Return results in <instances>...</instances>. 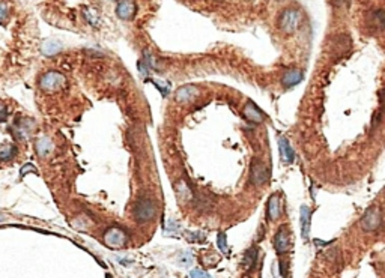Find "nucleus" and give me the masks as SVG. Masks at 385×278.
<instances>
[{
  "mask_svg": "<svg viewBox=\"0 0 385 278\" xmlns=\"http://www.w3.org/2000/svg\"><path fill=\"white\" fill-rule=\"evenodd\" d=\"M303 24V12L298 8H286L278 15V29L286 35H290Z\"/></svg>",
  "mask_w": 385,
  "mask_h": 278,
  "instance_id": "nucleus-1",
  "label": "nucleus"
},
{
  "mask_svg": "<svg viewBox=\"0 0 385 278\" xmlns=\"http://www.w3.org/2000/svg\"><path fill=\"white\" fill-rule=\"evenodd\" d=\"M156 203L154 202V199L149 197H142L135 200L134 206H133V215L138 222H146L151 221L155 215H156Z\"/></svg>",
  "mask_w": 385,
  "mask_h": 278,
  "instance_id": "nucleus-2",
  "label": "nucleus"
},
{
  "mask_svg": "<svg viewBox=\"0 0 385 278\" xmlns=\"http://www.w3.org/2000/svg\"><path fill=\"white\" fill-rule=\"evenodd\" d=\"M270 179V168L259 158H253L250 164V181L254 186H262L265 185Z\"/></svg>",
  "mask_w": 385,
  "mask_h": 278,
  "instance_id": "nucleus-3",
  "label": "nucleus"
},
{
  "mask_svg": "<svg viewBox=\"0 0 385 278\" xmlns=\"http://www.w3.org/2000/svg\"><path fill=\"white\" fill-rule=\"evenodd\" d=\"M65 84H66L65 75L58 71H48L39 80V88L44 92H56L62 89Z\"/></svg>",
  "mask_w": 385,
  "mask_h": 278,
  "instance_id": "nucleus-4",
  "label": "nucleus"
},
{
  "mask_svg": "<svg viewBox=\"0 0 385 278\" xmlns=\"http://www.w3.org/2000/svg\"><path fill=\"white\" fill-rule=\"evenodd\" d=\"M382 224V215H381V209L378 206H372L369 207L366 212L364 217L361 218V227L366 232H373L378 230Z\"/></svg>",
  "mask_w": 385,
  "mask_h": 278,
  "instance_id": "nucleus-5",
  "label": "nucleus"
},
{
  "mask_svg": "<svg viewBox=\"0 0 385 278\" xmlns=\"http://www.w3.org/2000/svg\"><path fill=\"white\" fill-rule=\"evenodd\" d=\"M127 241H128L127 233L119 227H112L104 233V242H106L109 247H113V248L124 247L127 244Z\"/></svg>",
  "mask_w": 385,
  "mask_h": 278,
  "instance_id": "nucleus-6",
  "label": "nucleus"
},
{
  "mask_svg": "<svg viewBox=\"0 0 385 278\" xmlns=\"http://www.w3.org/2000/svg\"><path fill=\"white\" fill-rule=\"evenodd\" d=\"M274 247L277 254H285L289 251L290 248V230L286 227V225H282L275 236H274Z\"/></svg>",
  "mask_w": 385,
  "mask_h": 278,
  "instance_id": "nucleus-7",
  "label": "nucleus"
},
{
  "mask_svg": "<svg viewBox=\"0 0 385 278\" xmlns=\"http://www.w3.org/2000/svg\"><path fill=\"white\" fill-rule=\"evenodd\" d=\"M116 15L117 19L128 21L135 15V3L134 0H119L116 6Z\"/></svg>",
  "mask_w": 385,
  "mask_h": 278,
  "instance_id": "nucleus-8",
  "label": "nucleus"
},
{
  "mask_svg": "<svg viewBox=\"0 0 385 278\" xmlns=\"http://www.w3.org/2000/svg\"><path fill=\"white\" fill-rule=\"evenodd\" d=\"M242 114L246 116L247 120H250V122L253 124H262L264 122V119H265V114L262 113L257 107H256V104L249 101L246 106H244L242 109Z\"/></svg>",
  "mask_w": 385,
  "mask_h": 278,
  "instance_id": "nucleus-9",
  "label": "nucleus"
},
{
  "mask_svg": "<svg viewBox=\"0 0 385 278\" xmlns=\"http://www.w3.org/2000/svg\"><path fill=\"white\" fill-rule=\"evenodd\" d=\"M278 149H280V158L285 164H292L295 160V152L286 137L278 138Z\"/></svg>",
  "mask_w": 385,
  "mask_h": 278,
  "instance_id": "nucleus-10",
  "label": "nucleus"
},
{
  "mask_svg": "<svg viewBox=\"0 0 385 278\" xmlns=\"http://www.w3.org/2000/svg\"><path fill=\"white\" fill-rule=\"evenodd\" d=\"M304 78V74L301 69H289V71L282 77V84H283V88L289 89V88H293V86H296L298 83H301Z\"/></svg>",
  "mask_w": 385,
  "mask_h": 278,
  "instance_id": "nucleus-11",
  "label": "nucleus"
},
{
  "mask_svg": "<svg viewBox=\"0 0 385 278\" xmlns=\"http://www.w3.org/2000/svg\"><path fill=\"white\" fill-rule=\"evenodd\" d=\"M197 95H199V91H197L196 86L185 84L174 92V99H176L178 102H187V101H191L192 98H196Z\"/></svg>",
  "mask_w": 385,
  "mask_h": 278,
  "instance_id": "nucleus-12",
  "label": "nucleus"
},
{
  "mask_svg": "<svg viewBox=\"0 0 385 278\" xmlns=\"http://www.w3.org/2000/svg\"><path fill=\"white\" fill-rule=\"evenodd\" d=\"M280 212H282V204H280V196L278 194H272L268 200V206H267V214H268V220L270 221H277V218L280 217Z\"/></svg>",
  "mask_w": 385,
  "mask_h": 278,
  "instance_id": "nucleus-13",
  "label": "nucleus"
},
{
  "mask_svg": "<svg viewBox=\"0 0 385 278\" xmlns=\"http://www.w3.org/2000/svg\"><path fill=\"white\" fill-rule=\"evenodd\" d=\"M310 217H311L310 207L307 204H303L300 211V222H301V236L304 241L308 239V233H310Z\"/></svg>",
  "mask_w": 385,
  "mask_h": 278,
  "instance_id": "nucleus-14",
  "label": "nucleus"
},
{
  "mask_svg": "<svg viewBox=\"0 0 385 278\" xmlns=\"http://www.w3.org/2000/svg\"><path fill=\"white\" fill-rule=\"evenodd\" d=\"M257 262V248L256 247H251L249 251H246V254H244V266H247L249 269H253L254 265Z\"/></svg>",
  "mask_w": 385,
  "mask_h": 278,
  "instance_id": "nucleus-15",
  "label": "nucleus"
},
{
  "mask_svg": "<svg viewBox=\"0 0 385 278\" xmlns=\"http://www.w3.org/2000/svg\"><path fill=\"white\" fill-rule=\"evenodd\" d=\"M174 186H176V193H178V197L181 200H191L192 199V191L187 186L185 182L179 181V182H176Z\"/></svg>",
  "mask_w": 385,
  "mask_h": 278,
  "instance_id": "nucleus-16",
  "label": "nucleus"
},
{
  "mask_svg": "<svg viewBox=\"0 0 385 278\" xmlns=\"http://www.w3.org/2000/svg\"><path fill=\"white\" fill-rule=\"evenodd\" d=\"M51 149H53V143H51L50 138L44 137V138H39V140L37 142V150L41 156L47 155L51 152Z\"/></svg>",
  "mask_w": 385,
  "mask_h": 278,
  "instance_id": "nucleus-17",
  "label": "nucleus"
},
{
  "mask_svg": "<svg viewBox=\"0 0 385 278\" xmlns=\"http://www.w3.org/2000/svg\"><path fill=\"white\" fill-rule=\"evenodd\" d=\"M369 20L373 24V27H378L379 30H382V27H384V11L382 9L373 11L370 14V19Z\"/></svg>",
  "mask_w": 385,
  "mask_h": 278,
  "instance_id": "nucleus-18",
  "label": "nucleus"
},
{
  "mask_svg": "<svg viewBox=\"0 0 385 278\" xmlns=\"http://www.w3.org/2000/svg\"><path fill=\"white\" fill-rule=\"evenodd\" d=\"M59 50H60V44L56 42V41H47V42L42 45V51H44V55H47V56H53V55H56Z\"/></svg>",
  "mask_w": 385,
  "mask_h": 278,
  "instance_id": "nucleus-19",
  "label": "nucleus"
},
{
  "mask_svg": "<svg viewBox=\"0 0 385 278\" xmlns=\"http://www.w3.org/2000/svg\"><path fill=\"white\" fill-rule=\"evenodd\" d=\"M217 248L224 254V256H229L231 250H229V245H227V241H226V233L220 232L218 236H217Z\"/></svg>",
  "mask_w": 385,
  "mask_h": 278,
  "instance_id": "nucleus-20",
  "label": "nucleus"
},
{
  "mask_svg": "<svg viewBox=\"0 0 385 278\" xmlns=\"http://www.w3.org/2000/svg\"><path fill=\"white\" fill-rule=\"evenodd\" d=\"M143 63L148 66V69H160V60L156 59L155 56L149 55L148 51L143 53Z\"/></svg>",
  "mask_w": 385,
  "mask_h": 278,
  "instance_id": "nucleus-21",
  "label": "nucleus"
},
{
  "mask_svg": "<svg viewBox=\"0 0 385 278\" xmlns=\"http://www.w3.org/2000/svg\"><path fill=\"white\" fill-rule=\"evenodd\" d=\"M15 148L14 146H6V148H3L2 150H0V160L2 161H6V160H11L12 156L15 155Z\"/></svg>",
  "mask_w": 385,
  "mask_h": 278,
  "instance_id": "nucleus-22",
  "label": "nucleus"
},
{
  "mask_svg": "<svg viewBox=\"0 0 385 278\" xmlns=\"http://www.w3.org/2000/svg\"><path fill=\"white\" fill-rule=\"evenodd\" d=\"M190 278H212V277L209 275L208 272L199 269V268H194V269L190 271Z\"/></svg>",
  "mask_w": 385,
  "mask_h": 278,
  "instance_id": "nucleus-23",
  "label": "nucleus"
},
{
  "mask_svg": "<svg viewBox=\"0 0 385 278\" xmlns=\"http://www.w3.org/2000/svg\"><path fill=\"white\" fill-rule=\"evenodd\" d=\"M187 238H188V241H192V242H202V241H205L206 239V236H203V233H190V232H187Z\"/></svg>",
  "mask_w": 385,
  "mask_h": 278,
  "instance_id": "nucleus-24",
  "label": "nucleus"
},
{
  "mask_svg": "<svg viewBox=\"0 0 385 278\" xmlns=\"http://www.w3.org/2000/svg\"><path fill=\"white\" fill-rule=\"evenodd\" d=\"M6 15H8V5L5 2H0V24L6 20Z\"/></svg>",
  "mask_w": 385,
  "mask_h": 278,
  "instance_id": "nucleus-25",
  "label": "nucleus"
},
{
  "mask_svg": "<svg viewBox=\"0 0 385 278\" xmlns=\"http://www.w3.org/2000/svg\"><path fill=\"white\" fill-rule=\"evenodd\" d=\"M191 262H192V256L188 254V253H185V254H182V256L179 257V263H181L182 266H190Z\"/></svg>",
  "mask_w": 385,
  "mask_h": 278,
  "instance_id": "nucleus-26",
  "label": "nucleus"
},
{
  "mask_svg": "<svg viewBox=\"0 0 385 278\" xmlns=\"http://www.w3.org/2000/svg\"><path fill=\"white\" fill-rule=\"evenodd\" d=\"M382 110H378L376 113H375V116H373V120H372V128H376L378 125H379V122H381V119H382Z\"/></svg>",
  "mask_w": 385,
  "mask_h": 278,
  "instance_id": "nucleus-27",
  "label": "nucleus"
},
{
  "mask_svg": "<svg viewBox=\"0 0 385 278\" xmlns=\"http://www.w3.org/2000/svg\"><path fill=\"white\" fill-rule=\"evenodd\" d=\"M334 3H336V6H339V8H346L347 3H349V0H334Z\"/></svg>",
  "mask_w": 385,
  "mask_h": 278,
  "instance_id": "nucleus-28",
  "label": "nucleus"
},
{
  "mask_svg": "<svg viewBox=\"0 0 385 278\" xmlns=\"http://www.w3.org/2000/svg\"><path fill=\"white\" fill-rule=\"evenodd\" d=\"M6 109L3 106H0V122H3V120L6 119Z\"/></svg>",
  "mask_w": 385,
  "mask_h": 278,
  "instance_id": "nucleus-29",
  "label": "nucleus"
}]
</instances>
